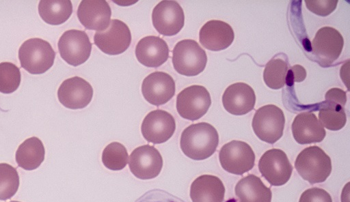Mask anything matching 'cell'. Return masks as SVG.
Here are the masks:
<instances>
[{
    "mask_svg": "<svg viewBox=\"0 0 350 202\" xmlns=\"http://www.w3.org/2000/svg\"><path fill=\"white\" fill-rule=\"evenodd\" d=\"M218 143L217 130L206 122L189 126L183 131L180 139V147L183 154L196 160H202L211 156Z\"/></svg>",
    "mask_w": 350,
    "mask_h": 202,
    "instance_id": "6da1fadb",
    "label": "cell"
},
{
    "mask_svg": "<svg viewBox=\"0 0 350 202\" xmlns=\"http://www.w3.org/2000/svg\"><path fill=\"white\" fill-rule=\"evenodd\" d=\"M295 167L299 175L312 184L325 182L332 169L329 156L316 145L306 147L298 154Z\"/></svg>",
    "mask_w": 350,
    "mask_h": 202,
    "instance_id": "7a4b0ae2",
    "label": "cell"
},
{
    "mask_svg": "<svg viewBox=\"0 0 350 202\" xmlns=\"http://www.w3.org/2000/svg\"><path fill=\"white\" fill-rule=\"evenodd\" d=\"M55 53L51 45L40 38L25 41L18 49L21 67L32 74H43L53 65Z\"/></svg>",
    "mask_w": 350,
    "mask_h": 202,
    "instance_id": "3957f363",
    "label": "cell"
},
{
    "mask_svg": "<svg viewBox=\"0 0 350 202\" xmlns=\"http://www.w3.org/2000/svg\"><path fill=\"white\" fill-rule=\"evenodd\" d=\"M206 63L205 50L193 40H180L172 50L173 66L180 74L196 76L204 70Z\"/></svg>",
    "mask_w": 350,
    "mask_h": 202,
    "instance_id": "277c9868",
    "label": "cell"
},
{
    "mask_svg": "<svg viewBox=\"0 0 350 202\" xmlns=\"http://www.w3.org/2000/svg\"><path fill=\"white\" fill-rule=\"evenodd\" d=\"M285 117L283 111L273 104L265 105L257 109L252 119V128L257 137L273 144L283 134Z\"/></svg>",
    "mask_w": 350,
    "mask_h": 202,
    "instance_id": "5b68a950",
    "label": "cell"
},
{
    "mask_svg": "<svg viewBox=\"0 0 350 202\" xmlns=\"http://www.w3.org/2000/svg\"><path fill=\"white\" fill-rule=\"evenodd\" d=\"M221 167L234 175H243L254 166L255 154L245 142L233 140L224 145L219 153Z\"/></svg>",
    "mask_w": 350,
    "mask_h": 202,
    "instance_id": "8992f818",
    "label": "cell"
},
{
    "mask_svg": "<svg viewBox=\"0 0 350 202\" xmlns=\"http://www.w3.org/2000/svg\"><path fill=\"white\" fill-rule=\"evenodd\" d=\"M211 104L208 90L202 85L185 88L177 96L176 110L184 119L195 121L204 116Z\"/></svg>",
    "mask_w": 350,
    "mask_h": 202,
    "instance_id": "52a82bcc",
    "label": "cell"
},
{
    "mask_svg": "<svg viewBox=\"0 0 350 202\" xmlns=\"http://www.w3.org/2000/svg\"><path fill=\"white\" fill-rule=\"evenodd\" d=\"M57 46L61 57L72 66L85 63L92 50L88 35L85 31L78 29L66 31L59 39Z\"/></svg>",
    "mask_w": 350,
    "mask_h": 202,
    "instance_id": "ba28073f",
    "label": "cell"
},
{
    "mask_svg": "<svg viewBox=\"0 0 350 202\" xmlns=\"http://www.w3.org/2000/svg\"><path fill=\"white\" fill-rule=\"evenodd\" d=\"M344 46L343 37L336 29H319L312 42V53L321 66H329L340 55Z\"/></svg>",
    "mask_w": 350,
    "mask_h": 202,
    "instance_id": "9c48e42d",
    "label": "cell"
},
{
    "mask_svg": "<svg viewBox=\"0 0 350 202\" xmlns=\"http://www.w3.org/2000/svg\"><path fill=\"white\" fill-rule=\"evenodd\" d=\"M258 169L262 176L275 186L285 184L293 172V167L286 153L280 149L266 151L258 161Z\"/></svg>",
    "mask_w": 350,
    "mask_h": 202,
    "instance_id": "30bf717a",
    "label": "cell"
},
{
    "mask_svg": "<svg viewBox=\"0 0 350 202\" xmlns=\"http://www.w3.org/2000/svg\"><path fill=\"white\" fill-rule=\"evenodd\" d=\"M94 42L107 55H119L124 53L131 44V31L124 22L112 19L105 31L95 33Z\"/></svg>",
    "mask_w": 350,
    "mask_h": 202,
    "instance_id": "8fae6325",
    "label": "cell"
},
{
    "mask_svg": "<svg viewBox=\"0 0 350 202\" xmlns=\"http://www.w3.org/2000/svg\"><path fill=\"white\" fill-rule=\"evenodd\" d=\"M129 166L131 172L137 178L150 179L159 175L163 167V158L153 145H144L131 152Z\"/></svg>",
    "mask_w": 350,
    "mask_h": 202,
    "instance_id": "7c38bea8",
    "label": "cell"
},
{
    "mask_svg": "<svg viewBox=\"0 0 350 202\" xmlns=\"http://www.w3.org/2000/svg\"><path fill=\"white\" fill-rule=\"evenodd\" d=\"M152 21L158 33L172 36L176 35L184 26V12L177 1L163 0L154 8Z\"/></svg>",
    "mask_w": 350,
    "mask_h": 202,
    "instance_id": "4fadbf2b",
    "label": "cell"
},
{
    "mask_svg": "<svg viewBox=\"0 0 350 202\" xmlns=\"http://www.w3.org/2000/svg\"><path fill=\"white\" fill-rule=\"evenodd\" d=\"M175 130L176 121L174 117L161 109H157L148 113L141 126L144 138L153 144L166 142L172 136Z\"/></svg>",
    "mask_w": 350,
    "mask_h": 202,
    "instance_id": "5bb4252c",
    "label": "cell"
},
{
    "mask_svg": "<svg viewBox=\"0 0 350 202\" xmlns=\"http://www.w3.org/2000/svg\"><path fill=\"white\" fill-rule=\"evenodd\" d=\"M92 96V85L79 76H73L66 79L57 90L59 102L70 109L85 108L91 102Z\"/></svg>",
    "mask_w": 350,
    "mask_h": 202,
    "instance_id": "9a60e30c",
    "label": "cell"
},
{
    "mask_svg": "<svg viewBox=\"0 0 350 202\" xmlns=\"http://www.w3.org/2000/svg\"><path fill=\"white\" fill-rule=\"evenodd\" d=\"M173 78L163 72H154L148 75L142 84V93L150 104L159 106L167 103L175 94Z\"/></svg>",
    "mask_w": 350,
    "mask_h": 202,
    "instance_id": "2e32d148",
    "label": "cell"
},
{
    "mask_svg": "<svg viewBox=\"0 0 350 202\" xmlns=\"http://www.w3.org/2000/svg\"><path fill=\"white\" fill-rule=\"evenodd\" d=\"M77 14L79 22L87 29L103 31L110 24L111 10L105 0H83Z\"/></svg>",
    "mask_w": 350,
    "mask_h": 202,
    "instance_id": "e0dca14e",
    "label": "cell"
},
{
    "mask_svg": "<svg viewBox=\"0 0 350 202\" xmlns=\"http://www.w3.org/2000/svg\"><path fill=\"white\" fill-rule=\"evenodd\" d=\"M222 103L226 111L234 115H243L250 112L256 103L254 89L245 83L229 85L222 95Z\"/></svg>",
    "mask_w": 350,
    "mask_h": 202,
    "instance_id": "ac0fdd59",
    "label": "cell"
},
{
    "mask_svg": "<svg viewBox=\"0 0 350 202\" xmlns=\"http://www.w3.org/2000/svg\"><path fill=\"white\" fill-rule=\"evenodd\" d=\"M234 38L232 27L219 20L206 22L200 29L199 40L205 48L212 51H219L231 45Z\"/></svg>",
    "mask_w": 350,
    "mask_h": 202,
    "instance_id": "d6986e66",
    "label": "cell"
},
{
    "mask_svg": "<svg viewBox=\"0 0 350 202\" xmlns=\"http://www.w3.org/2000/svg\"><path fill=\"white\" fill-rule=\"evenodd\" d=\"M135 56L138 61L149 68H157L169 58L166 42L159 36L148 35L142 38L136 45Z\"/></svg>",
    "mask_w": 350,
    "mask_h": 202,
    "instance_id": "ffe728a7",
    "label": "cell"
},
{
    "mask_svg": "<svg viewBox=\"0 0 350 202\" xmlns=\"http://www.w3.org/2000/svg\"><path fill=\"white\" fill-rule=\"evenodd\" d=\"M291 130L295 141L301 145L320 143L326 134L324 127L311 112L299 113L293 121Z\"/></svg>",
    "mask_w": 350,
    "mask_h": 202,
    "instance_id": "44dd1931",
    "label": "cell"
},
{
    "mask_svg": "<svg viewBox=\"0 0 350 202\" xmlns=\"http://www.w3.org/2000/svg\"><path fill=\"white\" fill-rule=\"evenodd\" d=\"M225 187L221 180L212 175L198 177L190 187L192 202H223Z\"/></svg>",
    "mask_w": 350,
    "mask_h": 202,
    "instance_id": "7402d4cb",
    "label": "cell"
},
{
    "mask_svg": "<svg viewBox=\"0 0 350 202\" xmlns=\"http://www.w3.org/2000/svg\"><path fill=\"white\" fill-rule=\"evenodd\" d=\"M234 192L239 202H271L272 192L257 176L250 174L241 179Z\"/></svg>",
    "mask_w": 350,
    "mask_h": 202,
    "instance_id": "603a6c76",
    "label": "cell"
},
{
    "mask_svg": "<svg viewBox=\"0 0 350 202\" xmlns=\"http://www.w3.org/2000/svg\"><path fill=\"white\" fill-rule=\"evenodd\" d=\"M45 149L40 139L33 136L25 140L16 152V161L19 167L32 171L44 161Z\"/></svg>",
    "mask_w": 350,
    "mask_h": 202,
    "instance_id": "cb8c5ba5",
    "label": "cell"
},
{
    "mask_svg": "<svg viewBox=\"0 0 350 202\" xmlns=\"http://www.w3.org/2000/svg\"><path fill=\"white\" fill-rule=\"evenodd\" d=\"M38 8L40 18L52 25L65 23L72 13V5L70 0H41Z\"/></svg>",
    "mask_w": 350,
    "mask_h": 202,
    "instance_id": "d4e9b609",
    "label": "cell"
},
{
    "mask_svg": "<svg viewBox=\"0 0 350 202\" xmlns=\"http://www.w3.org/2000/svg\"><path fill=\"white\" fill-rule=\"evenodd\" d=\"M319 118L323 127L332 131L342 129L347 123V115L342 106L325 101L319 108Z\"/></svg>",
    "mask_w": 350,
    "mask_h": 202,
    "instance_id": "484cf974",
    "label": "cell"
},
{
    "mask_svg": "<svg viewBox=\"0 0 350 202\" xmlns=\"http://www.w3.org/2000/svg\"><path fill=\"white\" fill-rule=\"evenodd\" d=\"M288 72L287 63L279 58L271 59L265 66L263 80L266 85L273 89H279L286 84Z\"/></svg>",
    "mask_w": 350,
    "mask_h": 202,
    "instance_id": "4316f807",
    "label": "cell"
},
{
    "mask_svg": "<svg viewBox=\"0 0 350 202\" xmlns=\"http://www.w3.org/2000/svg\"><path fill=\"white\" fill-rule=\"evenodd\" d=\"M129 155L126 147L118 142L107 145L102 153V162L104 166L112 171L123 169L127 164Z\"/></svg>",
    "mask_w": 350,
    "mask_h": 202,
    "instance_id": "83f0119b",
    "label": "cell"
},
{
    "mask_svg": "<svg viewBox=\"0 0 350 202\" xmlns=\"http://www.w3.org/2000/svg\"><path fill=\"white\" fill-rule=\"evenodd\" d=\"M19 183L17 170L7 163H0V200L12 198L16 193Z\"/></svg>",
    "mask_w": 350,
    "mask_h": 202,
    "instance_id": "f1b7e54d",
    "label": "cell"
},
{
    "mask_svg": "<svg viewBox=\"0 0 350 202\" xmlns=\"http://www.w3.org/2000/svg\"><path fill=\"white\" fill-rule=\"evenodd\" d=\"M21 74L19 68L12 63H0V92L11 93L20 85Z\"/></svg>",
    "mask_w": 350,
    "mask_h": 202,
    "instance_id": "f546056e",
    "label": "cell"
},
{
    "mask_svg": "<svg viewBox=\"0 0 350 202\" xmlns=\"http://www.w3.org/2000/svg\"><path fill=\"white\" fill-rule=\"evenodd\" d=\"M338 2L333 0L305 1L306 8L312 13L321 16H327L333 12Z\"/></svg>",
    "mask_w": 350,
    "mask_h": 202,
    "instance_id": "4dcf8cb0",
    "label": "cell"
},
{
    "mask_svg": "<svg viewBox=\"0 0 350 202\" xmlns=\"http://www.w3.org/2000/svg\"><path fill=\"white\" fill-rule=\"evenodd\" d=\"M299 202H332V199L325 190L314 187L304 191Z\"/></svg>",
    "mask_w": 350,
    "mask_h": 202,
    "instance_id": "1f68e13d",
    "label": "cell"
},
{
    "mask_svg": "<svg viewBox=\"0 0 350 202\" xmlns=\"http://www.w3.org/2000/svg\"><path fill=\"white\" fill-rule=\"evenodd\" d=\"M307 75L305 68L300 65H294L288 70L286 78V84L292 86L295 83L304 81Z\"/></svg>",
    "mask_w": 350,
    "mask_h": 202,
    "instance_id": "d6a6232c",
    "label": "cell"
},
{
    "mask_svg": "<svg viewBox=\"0 0 350 202\" xmlns=\"http://www.w3.org/2000/svg\"><path fill=\"white\" fill-rule=\"evenodd\" d=\"M325 101L343 106L347 102L346 92L339 88H332L325 95Z\"/></svg>",
    "mask_w": 350,
    "mask_h": 202,
    "instance_id": "836d02e7",
    "label": "cell"
},
{
    "mask_svg": "<svg viewBox=\"0 0 350 202\" xmlns=\"http://www.w3.org/2000/svg\"><path fill=\"white\" fill-rule=\"evenodd\" d=\"M10 202H20V201H11Z\"/></svg>",
    "mask_w": 350,
    "mask_h": 202,
    "instance_id": "e575fe53",
    "label": "cell"
}]
</instances>
